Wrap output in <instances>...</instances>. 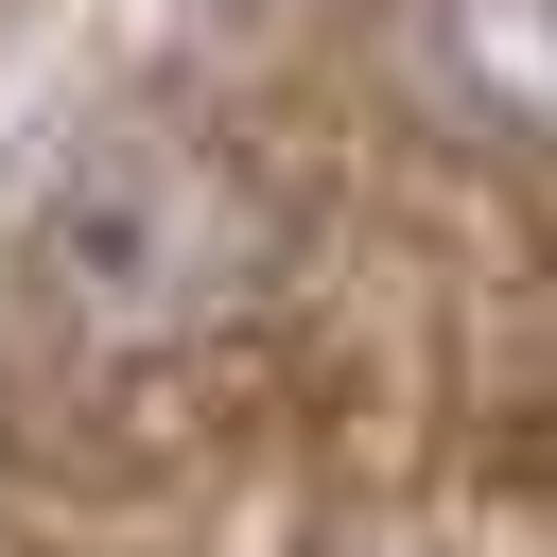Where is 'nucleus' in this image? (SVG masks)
<instances>
[{"mask_svg":"<svg viewBox=\"0 0 557 557\" xmlns=\"http://www.w3.org/2000/svg\"><path fill=\"white\" fill-rule=\"evenodd\" d=\"M400 52L453 122L487 139H557V0H400Z\"/></svg>","mask_w":557,"mask_h":557,"instance_id":"obj_1","label":"nucleus"}]
</instances>
